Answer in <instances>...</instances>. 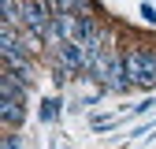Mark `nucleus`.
Returning a JSON list of instances; mask_svg holds the SVG:
<instances>
[{
    "label": "nucleus",
    "instance_id": "1",
    "mask_svg": "<svg viewBox=\"0 0 156 149\" xmlns=\"http://www.w3.org/2000/svg\"><path fill=\"white\" fill-rule=\"evenodd\" d=\"M0 116H4L8 127L23 123V97H4V101H0Z\"/></svg>",
    "mask_w": 156,
    "mask_h": 149
}]
</instances>
